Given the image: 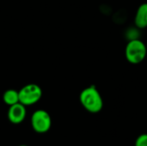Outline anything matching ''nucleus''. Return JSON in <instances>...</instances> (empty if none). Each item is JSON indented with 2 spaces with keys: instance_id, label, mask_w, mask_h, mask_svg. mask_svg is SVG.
I'll use <instances>...</instances> for the list:
<instances>
[{
  "instance_id": "nucleus-1",
  "label": "nucleus",
  "mask_w": 147,
  "mask_h": 146,
  "mask_svg": "<svg viewBox=\"0 0 147 146\" xmlns=\"http://www.w3.org/2000/svg\"><path fill=\"white\" fill-rule=\"evenodd\" d=\"M79 101L84 108L91 114H97L103 108L102 97L98 89L93 85L82 90Z\"/></svg>"
},
{
  "instance_id": "nucleus-2",
  "label": "nucleus",
  "mask_w": 147,
  "mask_h": 146,
  "mask_svg": "<svg viewBox=\"0 0 147 146\" xmlns=\"http://www.w3.org/2000/svg\"><path fill=\"white\" fill-rule=\"evenodd\" d=\"M147 54L146 44L139 39L130 40L125 48L127 60L133 65H138L144 61Z\"/></svg>"
},
{
  "instance_id": "nucleus-3",
  "label": "nucleus",
  "mask_w": 147,
  "mask_h": 146,
  "mask_svg": "<svg viewBox=\"0 0 147 146\" xmlns=\"http://www.w3.org/2000/svg\"><path fill=\"white\" fill-rule=\"evenodd\" d=\"M42 97V89L36 83H29L19 90V102L24 106H32Z\"/></svg>"
},
{
  "instance_id": "nucleus-4",
  "label": "nucleus",
  "mask_w": 147,
  "mask_h": 146,
  "mask_svg": "<svg viewBox=\"0 0 147 146\" xmlns=\"http://www.w3.org/2000/svg\"><path fill=\"white\" fill-rule=\"evenodd\" d=\"M31 126L37 133H45L48 132L52 126L50 114L43 109L34 111L31 116Z\"/></svg>"
},
{
  "instance_id": "nucleus-5",
  "label": "nucleus",
  "mask_w": 147,
  "mask_h": 146,
  "mask_svg": "<svg viewBox=\"0 0 147 146\" xmlns=\"http://www.w3.org/2000/svg\"><path fill=\"white\" fill-rule=\"evenodd\" d=\"M26 114H27L26 106H24L20 102L9 106L7 114L9 122L14 125L21 124L25 120Z\"/></svg>"
},
{
  "instance_id": "nucleus-6",
  "label": "nucleus",
  "mask_w": 147,
  "mask_h": 146,
  "mask_svg": "<svg viewBox=\"0 0 147 146\" xmlns=\"http://www.w3.org/2000/svg\"><path fill=\"white\" fill-rule=\"evenodd\" d=\"M134 23L138 28H147V3H144L139 6L137 9Z\"/></svg>"
},
{
  "instance_id": "nucleus-7",
  "label": "nucleus",
  "mask_w": 147,
  "mask_h": 146,
  "mask_svg": "<svg viewBox=\"0 0 147 146\" xmlns=\"http://www.w3.org/2000/svg\"><path fill=\"white\" fill-rule=\"evenodd\" d=\"M3 101L9 107L18 103L19 102V91H16V89H7L3 95Z\"/></svg>"
},
{
  "instance_id": "nucleus-8",
  "label": "nucleus",
  "mask_w": 147,
  "mask_h": 146,
  "mask_svg": "<svg viewBox=\"0 0 147 146\" xmlns=\"http://www.w3.org/2000/svg\"><path fill=\"white\" fill-rule=\"evenodd\" d=\"M134 146H147V133L140 134L136 139Z\"/></svg>"
},
{
  "instance_id": "nucleus-9",
  "label": "nucleus",
  "mask_w": 147,
  "mask_h": 146,
  "mask_svg": "<svg viewBox=\"0 0 147 146\" xmlns=\"http://www.w3.org/2000/svg\"><path fill=\"white\" fill-rule=\"evenodd\" d=\"M19 146H28V145H19Z\"/></svg>"
},
{
  "instance_id": "nucleus-10",
  "label": "nucleus",
  "mask_w": 147,
  "mask_h": 146,
  "mask_svg": "<svg viewBox=\"0 0 147 146\" xmlns=\"http://www.w3.org/2000/svg\"><path fill=\"white\" fill-rule=\"evenodd\" d=\"M146 47H147V43H146Z\"/></svg>"
}]
</instances>
